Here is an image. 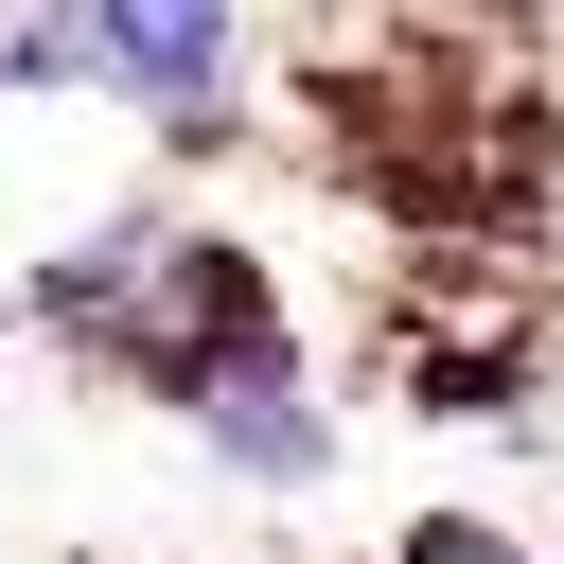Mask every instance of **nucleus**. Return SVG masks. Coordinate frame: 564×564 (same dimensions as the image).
<instances>
[{"mask_svg": "<svg viewBox=\"0 0 564 564\" xmlns=\"http://www.w3.org/2000/svg\"><path fill=\"white\" fill-rule=\"evenodd\" d=\"M194 458L229 476V494H317L335 476V405H317V370L282 352V370H229L212 405H194Z\"/></svg>", "mask_w": 564, "mask_h": 564, "instance_id": "2", "label": "nucleus"}, {"mask_svg": "<svg viewBox=\"0 0 564 564\" xmlns=\"http://www.w3.org/2000/svg\"><path fill=\"white\" fill-rule=\"evenodd\" d=\"M388 564H546V546H529L511 511H405V546H388Z\"/></svg>", "mask_w": 564, "mask_h": 564, "instance_id": "3", "label": "nucleus"}, {"mask_svg": "<svg viewBox=\"0 0 564 564\" xmlns=\"http://www.w3.org/2000/svg\"><path fill=\"white\" fill-rule=\"evenodd\" d=\"M70 35H88V106H123L159 159L247 141V0H70Z\"/></svg>", "mask_w": 564, "mask_h": 564, "instance_id": "1", "label": "nucleus"}, {"mask_svg": "<svg viewBox=\"0 0 564 564\" xmlns=\"http://www.w3.org/2000/svg\"><path fill=\"white\" fill-rule=\"evenodd\" d=\"M546 564H564V476H546Z\"/></svg>", "mask_w": 564, "mask_h": 564, "instance_id": "4", "label": "nucleus"}]
</instances>
